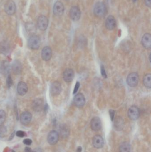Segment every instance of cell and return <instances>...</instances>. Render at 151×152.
Wrapping results in <instances>:
<instances>
[{"label":"cell","mask_w":151,"mask_h":152,"mask_svg":"<svg viewBox=\"0 0 151 152\" xmlns=\"http://www.w3.org/2000/svg\"><path fill=\"white\" fill-rule=\"evenodd\" d=\"M106 6L103 2H98L94 6V14L97 17H102L104 16L106 14Z\"/></svg>","instance_id":"obj_1"},{"label":"cell","mask_w":151,"mask_h":152,"mask_svg":"<svg viewBox=\"0 0 151 152\" xmlns=\"http://www.w3.org/2000/svg\"><path fill=\"white\" fill-rule=\"evenodd\" d=\"M28 44L30 49L33 50L38 49L41 44L40 37L35 35L31 36L28 40Z\"/></svg>","instance_id":"obj_2"},{"label":"cell","mask_w":151,"mask_h":152,"mask_svg":"<svg viewBox=\"0 0 151 152\" xmlns=\"http://www.w3.org/2000/svg\"><path fill=\"white\" fill-rule=\"evenodd\" d=\"M139 75L136 72H132L128 75L127 78V83L129 86L135 87L138 83Z\"/></svg>","instance_id":"obj_3"},{"label":"cell","mask_w":151,"mask_h":152,"mask_svg":"<svg viewBox=\"0 0 151 152\" xmlns=\"http://www.w3.org/2000/svg\"><path fill=\"white\" fill-rule=\"evenodd\" d=\"M37 24L40 30L45 31L48 25V20L45 16H40L37 19Z\"/></svg>","instance_id":"obj_4"},{"label":"cell","mask_w":151,"mask_h":152,"mask_svg":"<svg viewBox=\"0 0 151 152\" xmlns=\"http://www.w3.org/2000/svg\"><path fill=\"white\" fill-rule=\"evenodd\" d=\"M4 9L8 15H12L16 11V5L13 1H9L5 4Z\"/></svg>","instance_id":"obj_5"},{"label":"cell","mask_w":151,"mask_h":152,"mask_svg":"<svg viewBox=\"0 0 151 152\" xmlns=\"http://www.w3.org/2000/svg\"><path fill=\"white\" fill-rule=\"evenodd\" d=\"M61 84L57 81L53 82L50 87L51 94L52 96H56L59 95L62 91Z\"/></svg>","instance_id":"obj_6"},{"label":"cell","mask_w":151,"mask_h":152,"mask_svg":"<svg viewBox=\"0 0 151 152\" xmlns=\"http://www.w3.org/2000/svg\"><path fill=\"white\" fill-rule=\"evenodd\" d=\"M64 12V7L61 1H57L55 3L53 7V13L56 16H61Z\"/></svg>","instance_id":"obj_7"},{"label":"cell","mask_w":151,"mask_h":152,"mask_svg":"<svg viewBox=\"0 0 151 152\" xmlns=\"http://www.w3.org/2000/svg\"><path fill=\"white\" fill-rule=\"evenodd\" d=\"M140 111L136 106H132L129 109L128 114L129 118L132 120H135L137 119L140 116Z\"/></svg>","instance_id":"obj_8"},{"label":"cell","mask_w":151,"mask_h":152,"mask_svg":"<svg viewBox=\"0 0 151 152\" xmlns=\"http://www.w3.org/2000/svg\"><path fill=\"white\" fill-rule=\"evenodd\" d=\"M32 108L35 111L39 112L44 108V102L41 98H37L33 101Z\"/></svg>","instance_id":"obj_9"},{"label":"cell","mask_w":151,"mask_h":152,"mask_svg":"<svg viewBox=\"0 0 151 152\" xmlns=\"http://www.w3.org/2000/svg\"><path fill=\"white\" fill-rule=\"evenodd\" d=\"M81 11L78 7H72L70 10V17L73 21L79 20L81 17Z\"/></svg>","instance_id":"obj_10"},{"label":"cell","mask_w":151,"mask_h":152,"mask_svg":"<svg viewBox=\"0 0 151 152\" xmlns=\"http://www.w3.org/2000/svg\"><path fill=\"white\" fill-rule=\"evenodd\" d=\"M73 102L74 105L77 107L79 108L83 107L85 103L84 96L82 93H78L74 97Z\"/></svg>","instance_id":"obj_11"},{"label":"cell","mask_w":151,"mask_h":152,"mask_svg":"<svg viewBox=\"0 0 151 152\" xmlns=\"http://www.w3.org/2000/svg\"><path fill=\"white\" fill-rule=\"evenodd\" d=\"M32 115L31 113L28 111H24L21 113L20 116V121L24 125H27L31 121Z\"/></svg>","instance_id":"obj_12"},{"label":"cell","mask_w":151,"mask_h":152,"mask_svg":"<svg viewBox=\"0 0 151 152\" xmlns=\"http://www.w3.org/2000/svg\"><path fill=\"white\" fill-rule=\"evenodd\" d=\"M59 138L58 133L55 130H52L48 133L47 137V140L51 145H54L57 143Z\"/></svg>","instance_id":"obj_13"},{"label":"cell","mask_w":151,"mask_h":152,"mask_svg":"<svg viewBox=\"0 0 151 152\" xmlns=\"http://www.w3.org/2000/svg\"><path fill=\"white\" fill-rule=\"evenodd\" d=\"M52 50L49 46H45L41 52V57L44 61H48L52 57Z\"/></svg>","instance_id":"obj_14"},{"label":"cell","mask_w":151,"mask_h":152,"mask_svg":"<svg viewBox=\"0 0 151 152\" xmlns=\"http://www.w3.org/2000/svg\"><path fill=\"white\" fill-rule=\"evenodd\" d=\"M91 128L93 131H98L102 128V122L98 117H95L92 119L90 123Z\"/></svg>","instance_id":"obj_15"},{"label":"cell","mask_w":151,"mask_h":152,"mask_svg":"<svg viewBox=\"0 0 151 152\" xmlns=\"http://www.w3.org/2000/svg\"><path fill=\"white\" fill-rule=\"evenodd\" d=\"M106 29L109 30H112L116 26V22L114 16L110 15L107 17L105 23Z\"/></svg>","instance_id":"obj_16"},{"label":"cell","mask_w":151,"mask_h":152,"mask_svg":"<svg viewBox=\"0 0 151 152\" xmlns=\"http://www.w3.org/2000/svg\"><path fill=\"white\" fill-rule=\"evenodd\" d=\"M92 143L93 146L97 148H102L104 145V141L103 137L99 135H96L94 137Z\"/></svg>","instance_id":"obj_17"},{"label":"cell","mask_w":151,"mask_h":152,"mask_svg":"<svg viewBox=\"0 0 151 152\" xmlns=\"http://www.w3.org/2000/svg\"><path fill=\"white\" fill-rule=\"evenodd\" d=\"M142 45L144 48L149 49L151 47V35L149 33L145 34L141 40Z\"/></svg>","instance_id":"obj_18"},{"label":"cell","mask_w":151,"mask_h":152,"mask_svg":"<svg viewBox=\"0 0 151 152\" xmlns=\"http://www.w3.org/2000/svg\"><path fill=\"white\" fill-rule=\"evenodd\" d=\"M74 71L71 69H67L63 73V78L67 82H71L74 78Z\"/></svg>","instance_id":"obj_19"},{"label":"cell","mask_w":151,"mask_h":152,"mask_svg":"<svg viewBox=\"0 0 151 152\" xmlns=\"http://www.w3.org/2000/svg\"><path fill=\"white\" fill-rule=\"evenodd\" d=\"M17 91L19 95L24 96L28 92V85L24 82H20L17 85Z\"/></svg>","instance_id":"obj_20"},{"label":"cell","mask_w":151,"mask_h":152,"mask_svg":"<svg viewBox=\"0 0 151 152\" xmlns=\"http://www.w3.org/2000/svg\"><path fill=\"white\" fill-rule=\"evenodd\" d=\"M10 70V65L9 62L3 61L0 63V72L6 75L9 73Z\"/></svg>","instance_id":"obj_21"},{"label":"cell","mask_w":151,"mask_h":152,"mask_svg":"<svg viewBox=\"0 0 151 152\" xmlns=\"http://www.w3.org/2000/svg\"><path fill=\"white\" fill-rule=\"evenodd\" d=\"M10 51V45L6 41H2L0 42V53L6 55Z\"/></svg>","instance_id":"obj_22"},{"label":"cell","mask_w":151,"mask_h":152,"mask_svg":"<svg viewBox=\"0 0 151 152\" xmlns=\"http://www.w3.org/2000/svg\"><path fill=\"white\" fill-rule=\"evenodd\" d=\"M12 70L14 74L19 75L21 72L22 65L21 63L18 61H15L12 66Z\"/></svg>","instance_id":"obj_23"},{"label":"cell","mask_w":151,"mask_h":152,"mask_svg":"<svg viewBox=\"0 0 151 152\" xmlns=\"http://www.w3.org/2000/svg\"><path fill=\"white\" fill-rule=\"evenodd\" d=\"M124 123L123 120L120 117H118L116 118L114 121V127L115 129L118 131H120L123 128Z\"/></svg>","instance_id":"obj_24"},{"label":"cell","mask_w":151,"mask_h":152,"mask_svg":"<svg viewBox=\"0 0 151 152\" xmlns=\"http://www.w3.org/2000/svg\"><path fill=\"white\" fill-rule=\"evenodd\" d=\"M151 74L150 73L146 74L143 79V83L144 85L147 89L151 88Z\"/></svg>","instance_id":"obj_25"},{"label":"cell","mask_w":151,"mask_h":152,"mask_svg":"<svg viewBox=\"0 0 151 152\" xmlns=\"http://www.w3.org/2000/svg\"><path fill=\"white\" fill-rule=\"evenodd\" d=\"M130 146L128 142H125L120 146L119 152H130Z\"/></svg>","instance_id":"obj_26"},{"label":"cell","mask_w":151,"mask_h":152,"mask_svg":"<svg viewBox=\"0 0 151 152\" xmlns=\"http://www.w3.org/2000/svg\"><path fill=\"white\" fill-rule=\"evenodd\" d=\"M7 133L6 127L4 125H0V138H4L6 137Z\"/></svg>","instance_id":"obj_27"},{"label":"cell","mask_w":151,"mask_h":152,"mask_svg":"<svg viewBox=\"0 0 151 152\" xmlns=\"http://www.w3.org/2000/svg\"><path fill=\"white\" fill-rule=\"evenodd\" d=\"M6 113L3 110H0V124H3L6 119Z\"/></svg>","instance_id":"obj_28"},{"label":"cell","mask_w":151,"mask_h":152,"mask_svg":"<svg viewBox=\"0 0 151 152\" xmlns=\"http://www.w3.org/2000/svg\"><path fill=\"white\" fill-rule=\"evenodd\" d=\"M7 86L8 88H9L13 85V81L12 79V77H11V75H9L8 76L7 79L6 81Z\"/></svg>","instance_id":"obj_29"},{"label":"cell","mask_w":151,"mask_h":152,"mask_svg":"<svg viewBox=\"0 0 151 152\" xmlns=\"http://www.w3.org/2000/svg\"><path fill=\"white\" fill-rule=\"evenodd\" d=\"M16 134L17 137H19V138H23L26 136V133L23 131L19 130L16 132Z\"/></svg>","instance_id":"obj_30"},{"label":"cell","mask_w":151,"mask_h":152,"mask_svg":"<svg viewBox=\"0 0 151 152\" xmlns=\"http://www.w3.org/2000/svg\"><path fill=\"white\" fill-rule=\"evenodd\" d=\"M33 141L30 139H24L23 140L24 144L27 146H30L32 144Z\"/></svg>","instance_id":"obj_31"},{"label":"cell","mask_w":151,"mask_h":152,"mask_svg":"<svg viewBox=\"0 0 151 152\" xmlns=\"http://www.w3.org/2000/svg\"><path fill=\"white\" fill-rule=\"evenodd\" d=\"M101 74L103 77L104 78H106L107 75H106V72H105V70L104 67L103 65H102L101 67Z\"/></svg>","instance_id":"obj_32"},{"label":"cell","mask_w":151,"mask_h":152,"mask_svg":"<svg viewBox=\"0 0 151 152\" xmlns=\"http://www.w3.org/2000/svg\"><path fill=\"white\" fill-rule=\"evenodd\" d=\"M79 86H80V83L79 82H77L76 83V86H75V89H74V94H76V93L77 92L78 90V89H79Z\"/></svg>","instance_id":"obj_33"},{"label":"cell","mask_w":151,"mask_h":152,"mask_svg":"<svg viewBox=\"0 0 151 152\" xmlns=\"http://www.w3.org/2000/svg\"><path fill=\"white\" fill-rule=\"evenodd\" d=\"M110 114L112 121H113V119H114V115H115V111L113 110H110Z\"/></svg>","instance_id":"obj_34"},{"label":"cell","mask_w":151,"mask_h":152,"mask_svg":"<svg viewBox=\"0 0 151 152\" xmlns=\"http://www.w3.org/2000/svg\"><path fill=\"white\" fill-rule=\"evenodd\" d=\"M144 1H145V3L146 6L148 7H151V0H144Z\"/></svg>","instance_id":"obj_35"},{"label":"cell","mask_w":151,"mask_h":152,"mask_svg":"<svg viewBox=\"0 0 151 152\" xmlns=\"http://www.w3.org/2000/svg\"><path fill=\"white\" fill-rule=\"evenodd\" d=\"M33 150L31 149V148L29 147H26L24 148V152H32Z\"/></svg>","instance_id":"obj_36"},{"label":"cell","mask_w":151,"mask_h":152,"mask_svg":"<svg viewBox=\"0 0 151 152\" xmlns=\"http://www.w3.org/2000/svg\"><path fill=\"white\" fill-rule=\"evenodd\" d=\"M15 133V131H14V132L10 135V136H9V141H11L12 140H13V139L14 138V137Z\"/></svg>","instance_id":"obj_37"},{"label":"cell","mask_w":151,"mask_h":152,"mask_svg":"<svg viewBox=\"0 0 151 152\" xmlns=\"http://www.w3.org/2000/svg\"><path fill=\"white\" fill-rule=\"evenodd\" d=\"M43 152V151L41 148H36L33 150V152Z\"/></svg>","instance_id":"obj_38"},{"label":"cell","mask_w":151,"mask_h":152,"mask_svg":"<svg viewBox=\"0 0 151 152\" xmlns=\"http://www.w3.org/2000/svg\"><path fill=\"white\" fill-rule=\"evenodd\" d=\"M82 148L81 146H78L76 150V152H82Z\"/></svg>","instance_id":"obj_39"},{"label":"cell","mask_w":151,"mask_h":152,"mask_svg":"<svg viewBox=\"0 0 151 152\" xmlns=\"http://www.w3.org/2000/svg\"><path fill=\"white\" fill-rule=\"evenodd\" d=\"M15 152V151L14 150H12V152Z\"/></svg>","instance_id":"obj_40"}]
</instances>
